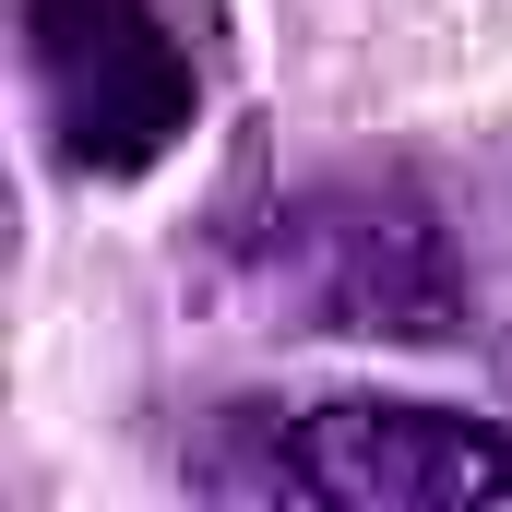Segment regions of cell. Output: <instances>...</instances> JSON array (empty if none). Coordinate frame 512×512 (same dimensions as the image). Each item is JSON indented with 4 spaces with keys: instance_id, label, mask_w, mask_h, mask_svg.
I'll return each instance as SVG.
<instances>
[{
    "instance_id": "obj_1",
    "label": "cell",
    "mask_w": 512,
    "mask_h": 512,
    "mask_svg": "<svg viewBox=\"0 0 512 512\" xmlns=\"http://www.w3.org/2000/svg\"><path fill=\"white\" fill-rule=\"evenodd\" d=\"M215 477L322 512H477L512 501V429L453 417V405H405V393H334V405L262 417L251 453H215Z\"/></svg>"
},
{
    "instance_id": "obj_2",
    "label": "cell",
    "mask_w": 512,
    "mask_h": 512,
    "mask_svg": "<svg viewBox=\"0 0 512 512\" xmlns=\"http://www.w3.org/2000/svg\"><path fill=\"white\" fill-rule=\"evenodd\" d=\"M24 36H36V96L72 167L131 179L191 131V60L155 0H36Z\"/></svg>"
},
{
    "instance_id": "obj_3",
    "label": "cell",
    "mask_w": 512,
    "mask_h": 512,
    "mask_svg": "<svg viewBox=\"0 0 512 512\" xmlns=\"http://www.w3.org/2000/svg\"><path fill=\"white\" fill-rule=\"evenodd\" d=\"M274 274L298 286L322 334H393V346L453 334V251L417 203H310Z\"/></svg>"
}]
</instances>
